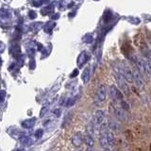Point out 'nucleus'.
<instances>
[{"label":"nucleus","instance_id":"8","mask_svg":"<svg viewBox=\"0 0 151 151\" xmlns=\"http://www.w3.org/2000/svg\"><path fill=\"white\" fill-rule=\"evenodd\" d=\"M99 144H100L101 147L103 149H110V144H109V141L107 139L106 135H100L99 136Z\"/></svg>","mask_w":151,"mask_h":151},{"label":"nucleus","instance_id":"3","mask_svg":"<svg viewBox=\"0 0 151 151\" xmlns=\"http://www.w3.org/2000/svg\"><path fill=\"white\" fill-rule=\"evenodd\" d=\"M132 77H133V82L137 87L140 89L144 87V79L138 68H134L132 70Z\"/></svg>","mask_w":151,"mask_h":151},{"label":"nucleus","instance_id":"1","mask_svg":"<svg viewBox=\"0 0 151 151\" xmlns=\"http://www.w3.org/2000/svg\"><path fill=\"white\" fill-rule=\"evenodd\" d=\"M115 76V79H116V82L118 84V87L123 92V93L126 94V96H129V93H130V90H129V82L124 78L122 75L120 74H114Z\"/></svg>","mask_w":151,"mask_h":151},{"label":"nucleus","instance_id":"4","mask_svg":"<svg viewBox=\"0 0 151 151\" xmlns=\"http://www.w3.org/2000/svg\"><path fill=\"white\" fill-rule=\"evenodd\" d=\"M108 88L106 87V85L101 84L100 86L98 87L97 91H96V96L99 99L100 102H104L106 100L107 96H108Z\"/></svg>","mask_w":151,"mask_h":151},{"label":"nucleus","instance_id":"14","mask_svg":"<svg viewBox=\"0 0 151 151\" xmlns=\"http://www.w3.org/2000/svg\"><path fill=\"white\" fill-rule=\"evenodd\" d=\"M121 108L124 111H127V110H129V105L125 100H121Z\"/></svg>","mask_w":151,"mask_h":151},{"label":"nucleus","instance_id":"12","mask_svg":"<svg viewBox=\"0 0 151 151\" xmlns=\"http://www.w3.org/2000/svg\"><path fill=\"white\" fill-rule=\"evenodd\" d=\"M106 136H107V139L109 141V144L111 145L113 144V142H114V135H113L112 131L111 130H108Z\"/></svg>","mask_w":151,"mask_h":151},{"label":"nucleus","instance_id":"10","mask_svg":"<svg viewBox=\"0 0 151 151\" xmlns=\"http://www.w3.org/2000/svg\"><path fill=\"white\" fill-rule=\"evenodd\" d=\"M84 143L88 147H93V145H94V140H93V137L90 134H85L84 135Z\"/></svg>","mask_w":151,"mask_h":151},{"label":"nucleus","instance_id":"6","mask_svg":"<svg viewBox=\"0 0 151 151\" xmlns=\"http://www.w3.org/2000/svg\"><path fill=\"white\" fill-rule=\"evenodd\" d=\"M84 142V136L81 132H77L76 134L73 135L72 137V144L76 147H79Z\"/></svg>","mask_w":151,"mask_h":151},{"label":"nucleus","instance_id":"7","mask_svg":"<svg viewBox=\"0 0 151 151\" xmlns=\"http://www.w3.org/2000/svg\"><path fill=\"white\" fill-rule=\"evenodd\" d=\"M105 120V112L102 110H97L94 113V122H96V125H102Z\"/></svg>","mask_w":151,"mask_h":151},{"label":"nucleus","instance_id":"15","mask_svg":"<svg viewBox=\"0 0 151 151\" xmlns=\"http://www.w3.org/2000/svg\"><path fill=\"white\" fill-rule=\"evenodd\" d=\"M85 151H94V150H93V148H91V147H88V148H87L86 150H85Z\"/></svg>","mask_w":151,"mask_h":151},{"label":"nucleus","instance_id":"5","mask_svg":"<svg viewBox=\"0 0 151 151\" xmlns=\"http://www.w3.org/2000/svg\"><path fill=\"white\" fill-rule=\"evenodd\" d=\"M113 113H114V115L119 121L124 122L127 120V113L121 107H113Z\"/></svg>","mask_w":151,"mask_h":151},{"label":"nucleus","instance_id":"13","mask_svg":"<svg viewBox=\"0 0 151 151\" xmlns=\"http://www.w3.org/2000/svg\"><path fill=\"white\" fill-rule=\"evenodd\" d=\"M93 133H94V129H93V127L92 125H89L86 127V134H90V135H92L93 136Z\"/></svg>","mask_w":151,"mask_h":151},{"label":"nucleus","instance_id":"11","mask_svg":"<svg viewBox=\"0 0 151 151\" xmlns=\"http://www.w3.org/2000/svg\"><path fill=\"white\" fill-rule=\"evenodd\" d=\"M90 78H91V73H90V68L89 67H86L84 70H83V72L81 74V79H82V81L83 83H87L89 80H90Z\"/></svg>","mask_w":151,"mask_h":151},{"label":"nucleus","instance_id":"2","mask_svg":"<svg viewBox=\"0 0 151 151\" xmlns=\"http://www.w3.org/2000/svg\"><path fill=\"white\" fill-rule=\"evenodd\" d=\"M109 93L111 97V99L113 101H116V100H123L124 98V93L121 91L119 88H117L116 86H110L109 88Z\"/></svg>","mask_w":151,"mask_h":151},{"label":"nucleus","instance_id":"9","mask_svg":"<svg viewBox=\"0 0 151 151\" xmlns=\"http://www.w3.org/2000/svg\"><path fill=\"white\" fill-rule=\"evenodd\" d=\"M108 127H109V129H110V130H112V131H118L120 129V124L115 120H109Z\"/></svg>","mask_w":151,"mask_h":151}]
</instances>
